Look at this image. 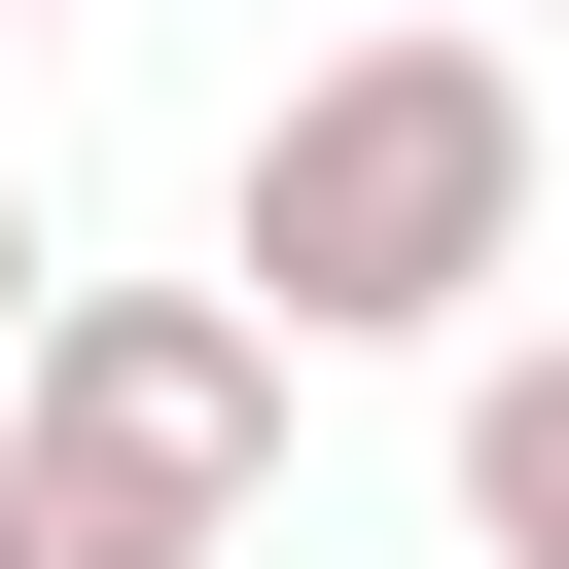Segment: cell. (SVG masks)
Segmentation results:
<instances>
[{"label":"cell","instance_id":"6da1fadb","mask_svg":"<svg viewBox=\"0 0 569 569\" xmlns=\"http://www.w3.org/2000/svg\"><path fill=\"white\" fill-rule=\"evenodd\" d=\"M213 284H249L284 356H462V320L533 284V71H498V0L320 36V71L249 107V178H213Z\"/></svg>","mask_w":569,"mask_h":569},{"label":"cell","instance_id":"7a4b0ae2","mask_svg":"<svg viewBox=\"0 0 569 569\" xmlns=\"http://www.w3.org/2000/svg\"><path fill=\"white\" fill-rule=\"evenodd\" d=\"M249 498H284V320L249 284H36L0 569H249Z\"/></svg>","mask_w":569,"mask_h":569},{"label":"cell","instance_id":"3957f363","mask_svg":"<svg viewBox=\"0 0 569 569\" xmlns=\"http://www.w3.org/2000/svg\"><path fill=\"white\" fill-rule=\"evenodd\" d=\"M462 569H569V320L462 356Z\"/></svg>","mask_w":569,"mask_h":569},{"label":"cell","instance_id":"277c9868","mask_svg":"<svg viewBox=\"0 0 569 569\" xmlns=\"http://www.w3.org/2000/svg\"><path fill=\"white\" fill-rule=\"evenodd\" d=\"M36 284H71V249H36V178H0V356H36Z\"/></svg>","mask_w":569,"mask_h":569},{"label":"cell","instance_id":"5b68a950","mask_svg":"<svg viewBox=\"0 0 569 569\" xmlns=\"http://www.w3.org/2000/svg\"><path fill=\"white\" fill-rule=\"evenodd\" d=\"M0 36H36V0H0Z\"/></svg>","mask_w":569,"mask_h":569}]
</instances>
